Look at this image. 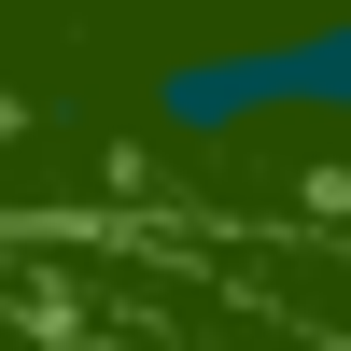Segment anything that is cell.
<instances>
[{
	"mask_svg": "<svg viewBox=\"0 0 351 351\" xmlns=\"http://www.w3.org/2000/svg\"><path fill=\"white\" fill-rule=\"evenodd\" d=\"M267 112H351V14L324 28H281V43H225V56H183L155 84V127L183 141H239Z\"/></svg>",
	"mask_w": 351,
	"mask_h": 351,
	"instance_id": "cell-1",
	"label": "cell"
}]
</instances>
